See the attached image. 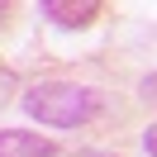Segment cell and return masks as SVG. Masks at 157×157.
<instances>
[{
  "label": "cell",
  "mask_w": 157,
  "mask_h": 157,
  "mask_svg": "<svg viewBox=\"0 0 157 157\" xmlns=\"http://www.w3.org/2000/svg\"><path fill=\"white\" fill-rule=\"evenodd\" d=\"M24 114L38 119L48 128H81L105 109V95L90 86H76V81H38L19 95Z\"/></svg>",
  "instance_id": "cell-1"
},
{
  "label": "cell",
  "mask_w": 157,
  "mask_h": 157,
  "mask_svg": "<svg viewBox=\"0 0 157 157\" xmlns=\"http://www.w3.org/2000/svg\"><path fill=\"white\" fill-rule=\"evenodd\" d=\"M38 10H43V19H52L57 29H90V24L105 14V5H100V0H43Z\"/></svg>",
  "instance_id": "cell-2"
},
{
  "label": "cell",
  "mask_w": 157,
  "mask_h": 157,
  "mask_svg": "<svg viewBox=\"0 0 157 157\" xmlns=\"http://www.w3.org/2000/svg\"><path fill=\"white\" fill-rule=\"evenodd\" d=\"M0 157H57V147L29 128H0Z\"/></svg>",
  "instance_id": "cell-3"
},
{
  "label": "cell",
  "mask_w": 157,
  "mask_h": 157,
  "mask_svg": "<svg viewBox=\"0 0 157 157\" xmlns=\"http://www.w3.org/2000/svg\"><path fill=\"white\" fill-rule=\"evenodd\" d=\"M14 95H19V76H14L10 67H0V105H10Z\"/></svg>",
  "instance_id": "cell-4"
},
{
  "label": "cell",
  "mask_w": 157,
  "mask_h": 157,
  "mask_svg": "<svg viewBox=\"0 0 157 157\" xmlns=\"http://www.w3.org/2000/svg\"><path fill=\"white\" fill-rule=\"evenodd\" d=\"M138 95H143L147 105H157V71H147V76L138 81Z\"/></svg>",
  "instance_id": "cell-5"
},
{
  "label": "cell",
  "mask_w": 157,
  "mask_h": 157,
  "mask_svg": "<svg viewBox=\"0 0 157 157\" xmlns=\"http://www.w3.org/2000/svg\"><path fill=\"white\" fill-rule=\"evenodd\" d=\"M143 152H147V157H157V119L147 124V133H143Z\"/></svg>",
  "instance_id": "cell-6"
},
{
  "label": "cell",
  "mask_w": 157,
  "mask_h": 157,
  "mask_svg": "<svg viewBox=\"0 0 157 157\" xmlns=\"http://www.w3.org/2000/svg\"><path fill=\"white\" fill-rule=\"evenodd\" d=\"M67 157H114V152H100V147H81V152H67Z\"/></svg>",
  "instance_id": "cell-7"
},
{
  "label": "cell",
  "mask_w": 157,
  "mask_h": 157,
  "mask_svg": "<svg viewBox=\"0 0 157 157\" xmlns=\"http://www.w3.org/2000/svg\"><path fill=\"white\" fill-rule=\"evenodd\" d=\"M10 14H14V5H0V33L10 29Z\"/></svg>",
  "instance_id": "cell-8"
}]
</instances>
